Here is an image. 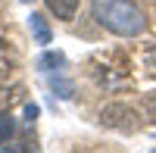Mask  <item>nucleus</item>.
<instances>
[{
    "label": "nucleus",
    "mask_w": 156,
    "mask_h": 153,
    "mask_svg": "<svg viewBox=\"0 0 156 153\" xmlns=\"http://www.w3.org/2000/svg\"><path fill=\"white\" fill-rule=\"evenodd\" d=\"M62 62H66V56H62V53H53V50H50V53H41V56H37V69H41V72H50V69L62 66Z\"/></svg>",
    "instance_id": "nucleus-5"
},
{
    "label": "nucleus",
    "mask_w": 156,
    "mask_h": 153,
    "mask_svg": "<svg viewBox=\"0 0 156 153\" xmlns=\"http://www.w3.org/2000/svg\"><path fill=\"white\" fill-rule=\"evenodd\" d=\"M90 16L97 19V25H103L106 31L119 34V37H137L147 31L144 9L131 0H94Z\"/></svg>",
    "instance_id": "nucleus-1"
},
{
    "label": "nucleus",
    "mask_w": 156,
    "mask_h": 153,
    "mask_svg": "<svg viewBox=\"0 0 156 153\" xmlns=\"http://www.w3.org/2000/svg\"><path fill=\"white\" fill-rule=\"evenodd\" d=\"M47 3V9L53 12L56 19H62V22H69V19H75V9H78V0H44Z\"/></svg>",
    "instance_id": "nucleus-4"
},
{
    "label": "nucleus",
    "mask_w": 156,
    "mask_h": 153,
    "mask_svg": "<svg viewBox=\"0 0 156 153\" xmlns=\"http://www.w3.org/2000/svg\"><path fill=\"white\" fill-rule=\"evenodd\" d=\"M28 28H31V34H34V44H41V47H47L50 44V25H47V19L41 16V12H31L28 16Z\"/></svg>",
    "instance_id": "nucleus-3"
},
{
    "label": "nucleus",
    "mask_w": 156,
    "mask_h": 153,
    "mask_svg": "<svg viewBox=\"0 0 156 153\" xmlns=\"http://www.w3.org/2000/svg\"><path fill=\"white\" fill-rule=\"evenodd\" d=\"M144 62H147V69H153V72H156V44L144 53Z\"/></svg>",
    "instance_id": "nucleus-7"
},
{
    "label": "nucleus",
    "mask_w": 156,
    "mask_h": 153,
    "mask_svg": "<svg viewBox=\"0 0 156 153\" xmlns=\"http://www.w3.org/2000/svg\"><path fill=\"white\" fill-rule=\"evenodd\" d=\"M100 122L106 128H115V131H137L140 128V116L131 103H109L100 109Z\"/></svg>",
    "instance_id": "nucleus-2"
},
{
    "label": "nucleus",
    "mask_w": 156,
    "mask_h": 153,
    "mask_svg": "<svg viewBox=\"0 0 156 153\" xmlns=\"http://www.w3.org/2000/svg\"><path fill=\"white\" fill-rule=\"evenodd\" d=\"M19 3H31V0H19Z\"/></svg>",
    "instance_id": "nucleus-9"
},
{
    "label": "nucleus",
    "mask_w": 156,
    "mask_h": 153,
    "mask_svg": "<svg viewBox=\"0 0 156 153\" xmlns=\"http://www.w3.org/2000/svg\"><path fill=\"white\" fill-rule=\"evenodd\" d=\"M144 106H147V112H150V119L156 122V94H147V100H144Z\"/></svg>",
    "instance_id": "nucleus-8"
},
{
    "label": "nucleus",
    "mask_w": 156,
    "mask_h": 153,
    "mask_svg": "<svg viewBox=\"0 0 156 153\" xmlns=\"http://www.w3.org/2000/svg\"><path fill=\"white\" fill-rule=\"evenodd\" d=\"M12 134H16V119L9 112H0V144H6Z\"/></svg>",
    "instance_id": "nucleus-6"
}]
</instances>
